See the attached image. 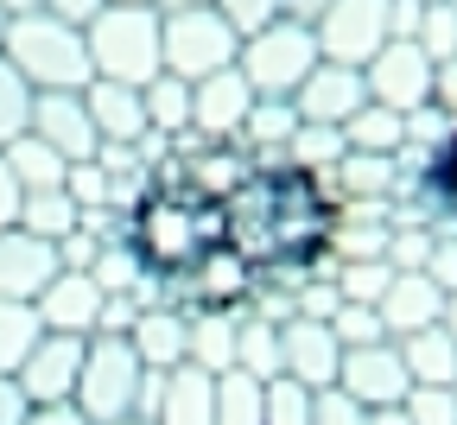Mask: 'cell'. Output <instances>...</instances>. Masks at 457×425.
I'll return each instance as SVG.
<instances>
[{
  "label": "cell",
  "mask_w": 457,
  "mask_h": 425,
  "mask_svg": "<svg viewBox=\"0 0 457 425\" xmlns=\"http://www.w3.org/2000/svg\"><path fill=\"white\" fill-rule=\"evenodd\" d=\"M216 13H222V26L236 32V38H248V32L286 20V0H216Z\"/></svg>",
  "instance_id": "obj_41"
},
{
  "label": "cell",
  "mask_w": 457,
  "mask_h": 425,
  "mask_svg": "<svg viewBox=\"0 0 457 425\" xmlns=\"http://www.w3.org/2000/svg\"><path fill=\"white\" fill-rule=\"evenodd\" d=\"M248 153L242 146H228V140H204V146H185L179 159L165 165V178H179V185H191V191H204V197H228L248 178Z\"/></svg>",
  "instance_id": "obj_21"
},
{
  "label": "cell",
  "mask_w": 457,
  "mask_h": 425,
  "mask_svg": "<svg viewBox=\"0 0 457 425\" xmlns=\"http://www.w3.org/2000/svg\"><path fill=\"white\" fill-rule=\"evenodd\" d=\"M293 153H299V165H337L343 159V134L337 128H312V121H299V134H293Z\"/></svg>",
  "instance_id": "obj_45"
},
{
  "label": "cell",
  "mask_w": 457,
  "mask_h": 425,
  "mask_svg": "<svg viewBox=\"0 0 457 425\" xmlns=\"http://www.w3.org/2000/svg\"><path fill=\"white\" fill-rule=\"evenodd\" d=\"M159 13H179V7H216V0H153Z\"/></svg>",
  "instance_id": "obj_56"
},
{
  "label": "cell",
  "mask_w": 457,
  "mask_h": 425,
  "mask_svg": "<svg viewBox=\"0 0 457 425\" xmlns=\"http://www.w3.org/2000/svg\"><path fill=\"white\" fill-rule=\"evenodd\" d=\"M0 153H7V165H13V178H20V191H57V185H64V171H71V159L51 153L38 134H20V140H7Z\"/></svg>",
  "instance_id": "obj_27"
},
{
  "label": "cell",
  "mask_w": 457,
  "mask_h": 425,
  "mask_svg": "<svg viewBox=\"0 0 457 425\" xmlns=\"http://www.w3.org/2000/svg\"><path fill=\"white\" fill-rule=\"evenodd\" d=\"M89 279H96L108 298H121V292H134L146 273H140V261L128 254V241H102V248H96V261H89Z\"/></svg>",
  "instance_id": "obj_35"
},
{
  "label": "cell",
  "mask_w": 457,
  "mask_h": 425,
  "mask_svg": "<svg viewBox=\"0 0 457 425\" xmlns=\"http://www.w3.org/2000/svg\"><path fill=\"white\" fill-rule=\"evenodd\" d=\"M0 38H7V13H0Z\"/></svg>",
  "instance_id": "obj_59"
},
{
  "label": "cell",
  "mask_w": 457,
  "mask_h": 425,
  "mask_svg": "<svg viewBox=\"0 0 457 425\" xmlns=\"http://www.w3.org/2000/svg\"><path fill=\"white\" fill-rule=\"evenodd\" d=\"M261 425H312V388H299L293 375L261 381Z\"/></svg>",
  "instance_id": "obj_34"
},
{
  "label": "cell",
  "mask_w": 457,
  "mask_h": 425,
  "mask_svg": "<svg viewBox=\"0 0 457 425\" xmlns=\"http://www.w3.org/2000/svg\"><path fill=\"white\" fill-rule=\"evenodd\" d=\"M0 57L26 77V89H83L96 71H89V45H83V26H64L57 13H13L7 20V38H0Z\"/></svg>",
  "instance_id": "obj_4"
},
{
  "label": "cell",
  "mask_w": 457,
  "mask_h": 425,
  "mask_svg": "<svg viewBox=\"0 0 457 425\" xmlns=\"http://www.w3.org/2000/svg\"><path fill=\"white\" fill-rule=\"evenodd\" d=\"M222 204V241L236 248L254 273H312L337 248V197L324 171L299 159H254L248 178Z\"/></svg>",
  "instance_id": "obj_1"
},
{
  "label": "cell",
  "mask_w": 457,
  "mask_h": 425,
  "mask_svg": "<svg viewBox=\"0 0 457 425\" xmlns=\"http://www.w3.org/2000/svg\"><path fill=\"white\" fill-rule=\"evenodd\" d=\"M413 38L426 45L432 64H445V57H457V13H451V7H426L420 26H413Z\"/></svg>",
  "instance_id": "obj_42"
},
{
  "label": "cell",
  "mask_w": 457,
  "mask_h": 425,
  "mask_svg": "<svg viewBox=\"0 0 457 425\" xmlns=\"http://www.w3.org/2000/svg\"><path fill=\"white\" fill-rule=\"evenodd\" d=\"M26 114H32V89H26V77L7 64V57H0V146L26 134Z\"/></svg>",
  "instance_id": "obj_39"
},
{
  "label": "cell",
  "mask_w": 457,
  "mask_h": 425,
  "mask_svg": "<svg viewBox=\"0 0 457 425\" xmlns=\"http://www.w3.org/2000/svg\"><path fill=\"white\" fill-rule=\"evenodd\" d=\"M108 7H153V0H108Z\"/></svg>",
  "instance_id": "obj_57"
},
{
  "label": "cell",
  "mask_w": 457,
  "mask_h": 425,
  "mask_svg": "<svg viewBox=\"0 0 457 425\" xmlns=\"http://www.w3.org/2000/svg\"><path fill=\"white\" fill-rule=\"evenodd\" d=\"M83 108H89V121H96V140L102 146H140L153 128H146V102H140V89H128V83H108V77H89L83 83Z\"/></svg>",
  "instance_id": "obj_20"
},
{
  "label": "cell",
  "mask_w": 457,
  "mask_h": 425,
  "mask_svg": "<svg viewBox=\"0 0 457 425\" xmlns=\"http://www.w3.org/2000/svg\"><path fill=\"white\" fill-rule=\"evenodd\" d=\"M64 191H71L77 210H108V204H114V171H108L102 159H77V165L64 171Z\"/></svg>",
  "instance_id": "obj_36"
},
{
  "label": "cell",
  "mask_w": 457,
  "mask_h": 425,
  "mask_svg": "<svg viewBox=\"0 0 457 425\" xmlns=\"http://www.w3.org/2000/svg\"><path fill=\"white\" fill-rule=\"evenodd\" d=\"M64 267L57 261V241H38V235H26L20 222L13 229H0V298H32L51 286V273Z\"/></svg>",
  "instance_id": "obj_18"
},
{
  "label": "cell",
  "mask_w": 457,
  "mask_h": 425,
  "mask_svg": "<svg viewBox=\"0 0 457 425\" xmlns=\"http://www.w3.org/2000/svg\"><path fill=\"white\" fill-rule=\"evenodd\" d=\"M438 324H445V330H451V337H457V286H451V292H445V312H438Z\"/></svg>",
  "instance_id": "obj_54"
},
{
  "label": "cell",
  "mask_w": 457,
  "mask_h": 425,
  "mask_svg": "<svg viewBox=\"0 0 457 425\" xmlns=\"http://www.w3.org/2000/svg\"><path fill=\"white\" fill-rule=\"evenodd\" d=\"M324 324H330V337H337L343 349H362V343H381V337H387L381 318H375V305H337Z\"/></svg>",
  "instance_id": "obj_40"
},
{
  "label": "cell",
  "mask_w": 457,
  "mask_h": 425,
  "mask_svg": "<svg viewBox=\"0 0 457 425\" xmlns=\"http://www.w3.org/2000/svg\"><path fill=\"white\" fill-rule=\"evenodd\" d=\"M89 45V71L108 83H128L146 89L165 64H159V7H102L83 26Z\"/></svg>",
  "instance_id": "obj_5"
},
{
  "label": "cell",
  "mask_w": 457,
  "mask_h": 425,
  "mask_svg": "<svg viewBox=\"0 0 457 425\" xmlns=\"http://www.w3.org/2000/svg\"><path fill=\"white\" fill-rule=\"evenodd\" d=\"M400 343V362H407L413 388H457V337L445 324H426L413 337H394Z\"/></svg>",
  "instance_id": "obj_24"
},
{
  "label": "cell",
  "mask_w": 457,
  "mask_h": 425,
  "mask_svg": "<svg viewBox=\"0 0 457 425\" xmlns=\"http://www.w3.org/2000/svg\"><path fill=\"white\" fill-rule=\"evenodd\" d=\"M185 330H191V318H185V312H171V305H146V312H134L128 343H134V355L146 362V375H171V369L185 362Z\"/></svg>",
  "instance_id": "obj_23"
},
{
  "label": "cell",
  "mask_w": 457,
  "mask_h": 425,
  "mask_svg": "<svg viewBox=\"0 0 457 425\" xmlns=\"http://www.w3.org/2000/svg\"><path fill=\"white\" fill-rule=\"evenodd\" d=\"M236 51H242V38L222 26L216 7L159 13V64H165V77L197 83V77H210V71H228V64H236Z\"/></svg>",
  "instance_id": "obj_7"
},
{
  "label": "cell",
  "mask_w": 457,
  "mask_h": 425,
  "mask_svg": "<svg viewBox=\"0 0 457 425\" xmlns=\"http://www.w3.org/2000/svg\"><path fill=\"white\" fill-rule=\"evenodd\" d=\"M312 425H369V406L343 388H312Z\"/></svg>",
  "instance_id": "obj_44"
},
{
  "label": "cell",
  "mask_w": 457,
  "mask_h": 425,
  "mask_svg": "<svg viewBox=\"0 0 457 425\" xmlns=\"http://www.w3.org/2000/svg\"><path fill=\"white\" fill-rule=\"evenodd\" d=\"M337 388L350 400H362V406H400L407 388H413V375H407V362H400V343L381 337V343H362V349H343Z\"/></svg>",
  "instance_id": "obj_12"
},
{
  "label": "cell",
  "mask_w": 457,
  "mask_h": 425,
  "mask_svg": "<svg viewBox=\"0 0 457 425\" xmlns=\"http://www.w3.org/2000/svg\"><path fill=\"white\" fill-rule=\"evenodd\" d=\"M387 279H394L387 261H343V273H337V298H343V305H375V298L387 292Z\"/></svg>",
  "instance_id": "obj_37"
},
{
  "label": "cell",
  "mask_w": 457,
  "mask_h": 425,
  "mask_svg": "<svg viewBox=\"0 0 457 425\" xmlns=\"http://www.w3.org/2000/svg\"><path fill=\"white\" fill-rule=\"evenodd\" d=\"M38 337H45V324L26 298H0V375H13Z\"/></svg>",
  "instance_id": "obj_32"
},
{
  "label": "cell",
  "mask_w": 457,
  "mask_h": 425,
  "mask_svg": "<svg viewBox=\"0 0 457 425\" xmlns=\"http://www.w3.org/2000/svg\"><path fill=\"white\" fill-rule=\"evenodd\" d=\"M128 254L140 261L146 279H185L216 241H222V204L179 185V178H153V185L128 204Z\"/></svg>",
  "instance_id": "obj_2"
},
{
  "label": "cell",
  "mask_w": 457,
  "mask_h": 425,
  "mask_svg": "<svg viewBox=\"0 0 457 425\" xmlns=\"http://www.w3.org/2000/svg\"><path fill=\"white\" fill-rule=\"evenodd\" d=\"M26 134H38L51 153H64L71 165L102 153V140H96V121H89V108H83V89H32Z\"/></svg>",
  "instance_id": "obj_13"
},
{
  "label": "cell",
  "mask_w": 457,
  "mask_h": 425,
  "mask_svg": "<svg viewBox=\"0 0 457 425\" xmlns=\"http://www.w3.org/2000/svg\"><path fill=\"white\" fill-rule=\"evenodd\" d=\"M330 7V0H286V20H299V26H318V13Z\"/></svg>",
  "instance_id": "obj_52"
},
{
  "label": "cell",
  "mask_w": 457,
  "mask_h": 425,
  "mask_svg": "<svg viewBox=\"0 0 457 425\" xmlns=\"http://www.w3.org/2000/svg\"><path fill=\"white\" fill-rule=\"evenodd\" d=\"M362 83H369V102H381L394 114H420L432 102V57L420 38H387L362 64Z\"/></svg>",
  "instance_id": "obj_9"
},
{
  "label": "cell",
  "mask_w": 457,
  "mask_h": 425,
  "mask_svg": "<svg viewBox=\"0 0 457 425\" xmlns=\"http://www.w3.org/2000/svg\"><path fill=\"white\" fill-rule=\"evenodd\" d=\"M248 108H254V89H248V77L236 64L210 71V77L191 83V134H204V140H242Z\"/></svg>",
  "instance_id": "obj_15"
},
{
  "label": "cell",
  "mask_w": 457,
  "mask_h": 425,
  "mask_svg": "<svg viewBox=\"0 0 457 425\" xmlns=\"http://www.w3.org/2000/svg\"><path fill=\"white\" fill-rule=\"evenodd\" d=\"M185 362L204 375H222V369H236V324L228 318H191L185 330Z\"/></svg>",
  "instance_id": "obj_28"
},
{
  "label": "cell",
  "mask_w": 457,
  "mask_h": 425,
  "mask_svg": "<svg viewBox=\"0 0 457 425\" xmlns=\"http://www.w3.org/2000/svg\"><path fill=\"white\" fill-rule=\"evenodd\" d=\"M13 216H20V178H13L7 153H0V229H13Z\"/></svg>",
  "instance_id": "obj_49"
},
{
  "label": "cell",
  "mask_w": 457,
  "mask_h": 425,
  "mask_svg": "<svg viewBox=\"0 0 457 425\" xmlns=\"http://www.w3.org/2000/svg\"><path fill=\"white\" fill-rule=\"evenodd\" d=\"M26 425H89V419L64 400V406H32V412H26Z\"/></svg>",
  "instance_id": "obj_51"
},
{
  "label": "cell",
  "mask_w": 457,
  "mask_h": 425,
  "mask_svg": "<svg viewBox=\"0 0 457 425\" xmlns=\"http://www.w3.org/2000/svg\"><path fill=\"white\" fill-rule=\"evenodd\" d=\"M426 185H432V197L457 216V134L438 146V159H432V178H426Z\"/></svg>",
  "instance_id": "obj_46"
},
{
  "label": "cell",
  "mask_w": 457,
  "mask_h": 425,
  "mask_svg": "<svg viewBox=\"0 0 457 425\" xmlns=\"http://www.w3.org/2000/svg\"><path fill=\"white\" fill-rule=\"evenodd\" d=\"M312 64H318V38L299 20H273V26L248 32L242 51H236V71L248 77V89L279 96V102H293V89L312 77Z\"/></svg>",
  "instance_id": "obj_6"
},
{
  "label": "cell",
  "mask_w": 457,
  "mask_h": 425,
  "mask_svg": "<svg viewBox=\"0 0 457 425\" xmlns=\"http://www.w3.org/2000/svg\"><path fill=\"white\" fill-rule=\"evenodd\" d=\"M343 343L330 337L324 318H286L279 324V375H293L299 388H337Z\"/></svg>",
  "instance_id": "obj_17"
},
{
  "label": "cell",
  "mask_w": 457,
  "mask_h": 425,
  "mask_svg": "<svg viewBox=\"0 0 457 425\" xmlns=\"http://www.w3.org/2000/svg\"><path fill=\"white\" fill-rule=\"evenodd\" d=\"M121 425H153V419H121Z\"/></svg>",
  "instance_id": "obj_58"
},
{
  "label": "cell",
  "mask_w": 457,
  "mask_h": 425,
  "mask_svg": "<svg viewBox=\"0 0 457 425\" xmlns=\"http://www.w3.org/2000/svg\"><path fill=\"white\" fill-rule=\"evenodd\" d=\"M159 375H146V362L134 355L128 330H96L83 343V369H77V394L71 406L89 425H121V419H146Z\"/></svg>",
  "instance_id": "obj_3"
},
{
  "label": "cell",
  "mask_w": 457,
  "mask_h": 425,
  "mask_svg": "<svg viewBox=\"0 0 457 425\" xmlns=\"http://www.w3.org/2000/svg\"><path fill=\"white\" fill-rule=\"evenodd\" d=\"M293 134H299V108L279 102V96H254L248 121H242V140L248 146H293Z\"/></svg>",
  "instance_id": "obj_33"
},
{
  "label": "cell",
  "mask_w": 457,
  "mask_h": 425,
  "mask_svg": "<svg viewBox=\"0 0 457 425\" xmlns=\"http://www.w3.org/2000/svg\"><path fill=\"white\" fill-rule=\"evenodd\" d=\"M140 102H146V128L153 134H185L191 128V83L185 77H153L146 89H140Z\"/></svg>",
  "instance_id": "obj_29"
},
{
  "label": "cell",
  "mask_w": 457,
  "mask_h": 425,
  "mask_svg": "<svg viewBox=\"0 0 457 425\" xmlns=\"http://www.w3.org/2000/svg\"><path fill=\"white\" fill-rule=\"evenodd\" d=\"M432 108H451L457 114V57L432 64Z\"/></svg>",
  "instance_id": "obj_47"
},
{
  "label": "cell",
  "mask_w": 457,
  "mask_h": 425,
  "mask_svg": "<svg viewBox=\"0 0 457 425\" xmlns=\"http://www.w3.org/2000/svg\"><path fill=\"white\" fill-rule=\"evenodd\" d=\"M38 7H45V0H0V13H7V20L13 13H38Z\"/></svg>",
  "instance_id": "obj_55"
},
{
  "label": "cell",
  "mask_w": 457,
  "mask_h": 425,
  "mask_svg": "<svg viewBox=\"0 0 457 425\" xmlns=\"http://www.w3.org/2000/svg\"><path fill=\"white\" fill-rule=\"evenodd\" d=\"M337 178L350 197H381L387 178H394V159H375V153H343L337 159Z\"/></svg>",
  "instance_id": "obj_38"
},
{
  "label": "cell",
  "mask_w": 457,
  "mask_h": 425,
  "mask_svg": "<svg viewBox=\"0 0 457 425\" xmlns=\"http://www.w3.org/2000/svg\"><path fill=\"white\" fill-rule=\"evenodd\" d=\"M343 153H375V159H394L400 146H407V134H413V114H394V108H381V102H362L350 121H343Z\"/></svg>",
  "instance_id": "obj_25"
},
{
  "label": "cell",
  "mask_w": 457,
  "mask_h": 425,
  "mask_svg": "<svg viewBox=\"0 0 457 425\" xmlns=\"http://www.w3.org/2000/svg\"><path fill=\"white\" fill-rule=\"evenodd\" d=\"M236 369L254 375V381H273L279 375V324L273 318L236 324Z\"/></svg>",
  "instance_id": "obj_31"
},
{
  "label": "cell",
  "mask_w": 457,
  "mask_h": 425,
  "mask_svg": "<svg viewBox=\"0 0 457 425\" xmlns=\"http://www.w3.org/2000/svg\"><path fill=\"white\" fill-rule=\"evenodd\" d=\"M254 279H261V273H254L236 248H228V241H216V248H210L185 279H171V286H179V298L191 305V318H228L236 305H248V298H254Z\"/></svg>",
  "instance_id": "obj_10"
},
{
  "label": "cell",
  "mask_w": 457,
  "mask_h": 425,
  "mask_svg": "<svg viewBox=\"0 0 457 425\" xmlns=\"http://www.w3.org/2000/svg\"><path fill=\"white\" fill-rule=\"evenodd\" d=\"M438 312H445V286H438L426 267L394 273V279H387V292L375 298V318H381V330H387V337H413V330L438 324Z\"/></svg>",
  "instance_id": "obj_19"
},
{
  "label": "cell",
  "mask_w": 457,
  "mask_h": 425,
  "mask_svg": "<svg viewBox=\"0 0 457 425\" xmlns=\"http://www.w3.org/2000/svg\"><path fill=\"white\" fill-rule=\"evenodd\" d=\"M312 38H318V57L362 71L394 38V0H330L318 13V26H312Z\"/></svg>",
  "instance_id": "obj_8"
},
{
  "label": "cell",
  "mask_w": 457,
  "mask_h": 425,
  "mask_svg": "<svg viewBox=\"0 0 457 425\" xmlns=\"http://www.w3.org/2000/svg\"><path fill=\"white\" fill-rule=\"evenodd\" d=\"M210 412H216V425H261V381L242 369H222L210 388Z\"/></svg>",
  "instance_id": "obj_30"
},
{
  "label": "cell",
  "mask_w": 457,
  "mask_h": 425,
  "mask_svg": "<svg viewBox=\"0 0 457 425\" xmlns=\"http://www.w3.org/2000/svg\"><path fill=\"white\" fill-rule=\"evenodd\" d=\"M400 406L413 425H457V388H407Z\"/></svg>",
  "instance_id": "obj_43"
},
{
  "label": "cell",
  "mask_w": 457,
  "mask_h": 425,
  "mask_svg": "<svg viewBox=\"0 0 457 425\" xmlns=\"http://www.w3.org/2000/svg\"><path fill=\"white\" fill-rule=\"evenodd\" d=\"M26 394H20V381L13 375H0V425H26Z\"/></svg>",
  "instance_id": "obj_50"
},
{
  "label": "cell",
  "mask_w": 457,
  "mask_h": 425,
  "mask_svg": "<svg viewBox=\"0 0 457 425\" xmlns=\"http://www.w3.org/2000/svg\"><path fill=\"white\" fill-rule=\"evenodd\" d=\"M362 102H369L362 71H350V64H330V57H318V64H312V77L293 89V108H299V121H312V128H343V121H350Z\"/></svg>",
  "instance_id": "obj_16"
},
{
  "label": "cell",
  "mask_w": 457,
  "mask_h": 425,
  "mask_svg": "<svg viewBox=\"0 0 457 425\" xmlns=\"http://www.w3.org/2000/svg\"><path fill=\"white\" fill-rule=\"evenodd\" d=\"M26 235H38V241H64L77 222H83V210L71 204V191L57 185V191H20V216H13Z\"/></svg>",
  "instance_id": "obj_26"
},
{
  "label": "cell",
  "mask_w": 457,
  "mask_h": 425,
  "mask_svg": "<svg viewBox=\"0 0 457 425\" xmlns=\"http://www.w3.org/2000/svg\"><path fill=\"white\" fill-rule=\"evenodd\" d=\"M102 7H108V0H45V13H57L64 26H89Z\"/></svg>",
  "instance_id": "obj_48"
},
{
  "label": "cell",
  "mask_w": 457,
  "mask_h": 425,
  "mask_svg": "<svg viewBox=\"0 0 457 425\" xmlns=\"http://www.w3.org/2000/svg\"><path fill=\"white\" fill-rule=\"evenodd\" d=\"M210 388H216V375L179 362L171 375H159V388H153V400H146V419H153V425H216Z\"/></svg>",
  "instance_id": "obj_22"
},
{
  "label": "cell",
  "mask_w": 457,
  "mask_h": 425,
  "mask_svg": "<svg viewBox=\"0 0 457 425\" xmlns=\"http://www.w3.org/2000/svg\"><path fill=\"white\" fill-rule=\"evenodd\" d=\"M83 343H89V337H64V330H45V337H38V343L26 349V362L13 369V381H20V394H26V406H64V400L77 394Z\"/></svg>",
  "instance_id": "obj_11"
},
{
  "label": "cell",
  "mask_w": 457,
  "mask_h": 425,
  "mask_svg": "<svg viewBox=\"0 0 457 425\" xmlns=\"http://www.w3.org/2000/svg\"><path fill=\"white\" fill-rule=\"evenodd\" d=\"M102 305H108V292L89 273H77V267H57L51 286L32 298L38 324L45 330H64V337H96L102 330Z\"/></svg>",
  "instance_id": "obj_14"
},
{
  "label": "cell",
  "mask_w": 457,
  "mask_h": 425,
  "mask_svg": "<svg viewBox=\"0 0 457 425\" xmlns=\"http://www.w3.org/2000/svg\"><path fill=\"white\" fill-rule=\"evenodd\" d=\"M369 425H413L407 406H369Z\"/></svg>",
  "instance_id": "obj_53"
}]
</instances>
